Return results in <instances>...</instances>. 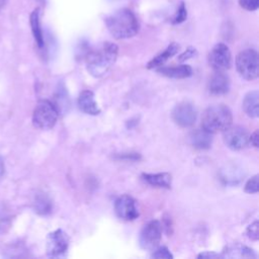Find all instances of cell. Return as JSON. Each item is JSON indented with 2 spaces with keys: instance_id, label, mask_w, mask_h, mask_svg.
I'll list each match as a JSON object with an SVG mask.
<instances>
[{
  "instance_id": "cell-1",
  "label": "cell",
  "mask_w": 259,
  "mask_h": 259,
  "mask_svg": "<svg viewBox=\"0 0 259 259\" xmlns=\"http://www.w3.org/2000/svg\"><path fill=\"white\" fill-rule=\"evenodd\" d=\"M118 47L113 42H104L100 47L91 50L85 58L88 73L99 78L105 75L117 59Z\"/></svg>"
},
{
  "instance_id": "cell-2",
  "label": "cell",
  "mask_w": 259,
  "mask_h": 259,
  "mask_svg": "<svg viewBox=\"0 0 259 259\" xmlns=\"http://www.w3.org/2000/svg\"><path fill=\"white\" fill-rule=\"evenodd\" d=\"M105 25L116 39L130 38L139 31V22L132 10L120 8L105 18Z\"/></svg>"
},
{
  "instance_id": "cell-3",
  "label": "cell",
  "mask_w": 259,
  "mask_h": 259,
  "mask_svg": "<svg viewBox=\"0 0 259 259\" xmlns=\"http://www.w3.org/2000/svg\"><path fill=\"white\" fill-rule=\"evenodd\" d=\"M233 122V114L231 109L223 104H212L208 106L202 113L201 127L214 134L224 132Z\"/></svg>"
},
{
  "instance_id": "cell-4",
  "label": "cell",
  "mask_w": 259,
  "mask_h": 259,
  "mask_svg": "<svg viewBox=\"0 0 259 259\" xmlns=\"http://www.w3.org/2000/svg\"><path fill=\"white\" fill-rule=\"evenodd\" d=\"M59 111L57 106L48 99H40L32 112V123L39 130H51L57 123Z\"/></svg>"
},
{
  "instance_id": "cell-5",
  "label": "cell",
  "mask_w": 259,
  "mask_h": 259,
  "mask_svg": "<svg viewBox=\"0 0 259 259\" xmlns=\"http://www.w3.org/2000/svg\"><path fill=\"white\" fill-rule=\"evenodd\" d=\"M259 59L258 53L253 49H247L238 54L236 57V68L239 75L249 81L258 77Z\"/></svg>"
},
{
  "instance_id": "cell-6",
  "label": "cell",
  "mask_w": 259,
  "mask_h": 259,
  "mask_svg": "<svg viewBox=\"0 0 259 259\" xmlns=\"http://www.w3.org/2000/svg\"><path fill=\"white\" fill-rule=\"evenodd\" d=\"M162 238V226L159 221L153 220L148 222L141 230L139 236V243L144 250H155Z\"/></svg>"
},
{
  "instance_id": "cell-7",
  "label": "cell",
  "mask_w": 259,
  "mask_h": 259,
  "mask_svg": "<svg viewBox=\"0 0 259 259\" xmlns=\"http://www.w3.org/2000/svg\"><path fill=\"white\" fill-rule=\"evenodd\" d=\"M208 64L215 72H225L232 66V55L229 47L217 44L208 54Z\"/></svg>"
},
{
  "instance_id": "cell-8",
  "label": "cell",
  "mask_w": 259,
  "mask_h": 259,
  "mask_svg": "<svg viewBox=\"0 0 259 259\" xmlns=\"http://www.w3.org/2000/svg\"><path fill=\"white\" fill-rule=\"evenodd\" d=\"M223 133V140L225 145L233 151L243 150L249 144L248 132L246 128L240 125H230Z\"/></svg>"
},
{
  "instance_id": "cell-9",
  "label": "cell",
  "mask_w": 259,
  "mask_h": 259,
  "mask_svg": "<svg viewBox=\"0 0 259 259\" xmlns=\"http://www.w3.org/2000/svg\"><path fill=\"white\" fill-rule=\"evenodd\" d=\"M173 121L181 127L192 126L197 118V111L193 104L187 101L178 103L171 113Z\"/></svg>"
},
{
  "instance_id": "cell-10",
  "label": "cell",
  "mask_w": 259,
  "mask_h": 259,
  "mask_svg": "<svg viewBox=\"0 0 259 259\" xmlns=\"http://www.w3.org/2000/svg\"><path fill=\"white\" fill-rule=\"evenodd\" d=\"M69 247V237L62 230L58 229L50 233L47 237V255L49 257H59L64 255Z\"/></svg>"
},
{
  "instance_id": "cell-11",
  "label": "cell",
  "mask_w": 259,
  "mask_h": 259,
  "mask_svg": "<svg viewBox=\"0 0 259 259\" xmlns=\"http://www.w3.org/2000/svg\"><path fill=\"white\" fill-rule=\"evenodd\" d=\"M114 212L117 218L126 222L135 221L140 215L135 199L128 194H123L117 197L114 202Z\"/></svg>"
},
{
  "instance_id": "cell-12",
  "label": "cell",
  "mask_w": 259,
  "mask_h": 259,
  "mask_svg": "<svg viewBox=\"0 0 259 259\" xmlns=\"http://www.w3.org/2000/svg\"><path fill=\"white\" fill-rule=\"evenodd\" d=\"M207 89L210 94L223 95L230 90V79L224 72H215L209 79Z\"/></svg>"
},
{
  "instance_id": "cell-13",
  "label": "cell",
  "mask_w": 259,
  "mask_h": 259,
  "mask_svg": "<svg viewBox=\"0 0 259 259\" xmlns=\"http://www.w3.org/2000/svg\"><path fill=\"white\" fill-rule=\"evenodd\" d=\"M78 106L81 111L90 115H97L100 113V108L94 99V94L90 90H83L79 94Z\"/></svg>"
},
{
  "instance_id": "cell-14",
  "label": "cell",
  "mask_w": 259,
  "mask_h": 259,
  "mask_svg": "<svg viewBox=\"0 0 259 259\" xmlns=\"http://www.w3.org/2000/svg\"><path fill=\"white\" fill-rule=\"evenodd\" d=\"M142 180L154 187L170 189L172 184V176L170 173H143L141 175Z\"/></svg>"
},
{
  "instance_id": "cell-15",
  "label": "cell",
  "mask_w": 259,
  "mask_h": 259,
  "mask_svg": "<svg viewBox=\"0 0 259 259\" xmlns=\"http://www.w3.org/2000/svg\"><path fill=\"white\" fill-rule=\"evenodd\" d=\"M189 139L194 148L198 150H207L210 148L212 143V134L202 127L196 128L191 132Z\"/></svg>"
},
{
  "instance_id": "cell-16",
  "label": "cell",
  "mask_w": 259,
  "mask_h": 259,
  "mask_svg": "<svg viewBox=\"0 0 259 259\" xmlns=\"http://www.w3.org/2000/svg\"><path fill=\"white\" fill-rule=\"evenodd\" d=\"M161 75L172 79H184L192 75V68L189 65H180L174 67H162L157 69Z\"/></svg>"
},
{
  "instance_id": "cell-17",
  "label": "cell",
  "mask_w": 259,
  "mask_h": 259,
  "mask_svg": "<svg viewBox=\"0 0 259 259\" xmlns=\"http://www.w3.org/2000/svg\"><path fill=\"white\" fill-rule=\"evenodd\" d=\"M222 257H229V258H256V254L254 251L240 243H236L226 247L223 251Z\"/></svg>"
},
{
  "instance_id": "cell-18",
  "label": "cell",
  "mask_w": 259,
  "mask_h": 259,
  "mask_svg": "<svg viewBox=\"0 0 259 259\" xmlns=\"http://www.w3.org/2000/svg\"><path fill=\"white\" fill-rule=\"evenodd\" d=\"M245 113L250 117H258L259 115V92L252 90L248 92L242 103Z\"/></svg>"
},
{
  "instance_id": "cell-19",
  "label": "cell",
  "mask_w": 259,
  "mask_h": 259,
  "mask_svg": "<svg viewBox=\"0 0 259 259\" xmlns=\"http://www.w3.org/2000/svg\"><path fill=\"white\" fill-rule=\"evenodd\" d=\"M179 49H180V47L177 42H171L162 53H160L159 55L154 57L147 64V68L148 69H154V68L161 67L165 62H167L170 58H172L174 55H176L178 53Z\"/></svg>"
},
{
  "instance_id": "cell-20",
  "label": "cell",
  "mask_w": 259,
  "mask_h": 259,
  "mask_svg": "<svg viewBox=\"0 0 259 259\" xmlns=\"http://www.w3.org/2000/svg\"><path fill=\"white\" fill-rule=\"evenodd\" d=\"M29 23L31 27V32L34 37V40L39 49H42L45 46V40H44V34L42 30L40 27V21H39V9L36 8L34 9L30 16H29Z\"/></svg>"
},
{
  "instance_id": "cell-21",
  "label": "cell",
  "mask_w": 259,
  "mask_h": 259,
  "mask_svg": "<svg viewBox=\"0 0 259 259\" xmlns=\"http://www.w3.org/2000/svg\"><path fill=\"white\" fill-rule=\"evenodd\" d=\"M34 211L39 215H47L52 211V200L45 192H37L32 201Z\"/></svg>"
},
{
  "instance_id": "cell-22",
  "label": "cell",
  "mask_w": 259,
  "mask_h": 259,
  "mask_svg": "<svg viewBox=\"0 0 259 259\" xmlns=\"http://www.w3.org/2000/svg\"><path fill=\"white\" fill-rule=\"evenodd\" d=\"M11 222L12 218L7 205L0 201V235L8 232L11 226Z\"/></svg>"
},
{
  "instance_id": "cell-23",
  "label": "cell",
  "mask_w": 259,
  "mask_h": 259,
  "mask_svg": "<svg viewBox=\"0 0 259 259\" xmlns=\"http://www.w3.org/2000/svg\"><path fill=\"white\" fill-rule=\"evenodd\" d=\"M258 174H255L254 176H252L251 178L248 179V181L245 184L244 187V191L250 194L253 193H257L259 190V186H258Z\"/></svg>"
},
{
  "instance_id": "cell-24",
  "label": "cell",
  "mask_w": 259,
  "mask_h": 259,
  "mask_svg": "<svg viewBox=\"0 0 259 259\" xmlns=\"http://www.w3.org/2000/svg\"><path fill=\"white\" fill-rule=\"evenodd\" d=\"M246 235L252 241H258V239H259V223L257 220L248 226V228L246 229Z\"/></svg>"
},
{
  "instance_id": "cell-25",
  "label": "cell",
  "mask_w": 259,
  "mask_h": 259,
  "mask_svg": "<svg viewBox=\"0 0 259 259\" xmlns=\"http://www.w3.org/2000/svg\"><path fill=\"white\" fill-rule=\"evenodd\" d=\"M153 258H165V259H172L173 255L169 251V249L165 246L156 248L152 254Z\"/></svg>"
},
{
  "instance_id": "cell-26",
  "label": "cell",
  "mask_w": 259,
  "mask_h": 259,
  "mask_svg": "<svg viewBox=\"0 0 259 259\" xmlns=\"http://www.w3.org/2000/svg\"><path fill=\"white\" fill-rule=\"evenodd\" d=\"M186 17H187V10H186V8H185L184 3L181 2V4H180V6H179V8H178V10H177V12H176V14H175V16H174L172 22H173L174 24L181 23V22H183V21L186 19Z\"/></svg>"
},
{
  "instance_id": "cell-27",
  "label": "cell",
  "mask_w": 259,
  "mask_h": 259,
  "mask_svg": "<svg viewBox=\"0 0 259 259\" xmlns=\"http://www.w3.org/2000/svg\"><path fill=\"white\" fill-rule=\"evenodd\" d=\"M240 6L248 11H255L259 7V0H239Z\"/></svg>"
},
{
  "instance_id": "cell-28",
  "label": "cell",
  "mask_w": 259,
  "mask_h": 259,
  "mask_svg": "<svg viewBox=\"0 0 259 259\" xmlns=\"http://www.w3.org/2000/svg\"><path fill=\"white\" fill-rule=\"evenodd\" d=\"M196 54H197L196 50H195L194 48H192V47H189V48L186 49V51H185L184 53H182V54L178 57V60H179L180 62H184V61H186V60H188V59H190V58L196 56Z\"/></svg>"
},
{
  "instance_id": "cell-29",
  "label": "cell",
  "mask_w": 259,
  "mask_h": 259,
  "mask_svg": "<svg viewBox=\"0 0 259 259\" xmlns=\"http://www.w3.org/2000/svg\"><path fill=\"white\" fill-rule=\"evenodd\" d=\"M220 257H222V255L215 252H209V251H205L197 255V258H220Z\"/></svg>"
},
{
  "instance_id": "cell-30",
  "label": "cell",
  "mask_w": 259,
  "mask_h": 259,
  "mask_svg": "<svg viewBox=\"0 0 259 259\" xmlns=\"http://www.w3.org/2000/svg\"><path fill=\"white\" fill-rule=\"evenodd\" d=\"M258 139H259V134H258V131L256 130L251 136H249V143H251L255 148H258Z\"/></svg>"
}]
</instances>
